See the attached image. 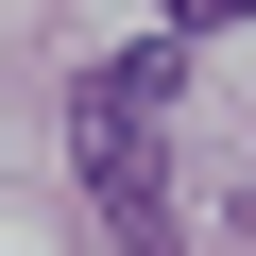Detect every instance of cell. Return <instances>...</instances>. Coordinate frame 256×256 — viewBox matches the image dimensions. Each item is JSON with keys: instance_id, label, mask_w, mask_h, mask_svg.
Wrapping results in <instances>:
<instances>
[{"instance_id": "cell-1", "label": "cell", "mask_w": 256, "mask_h": 256, "mask_svg": "<svg viewBox=\"0 0 256 256\" xmlns=\"http://www.w3.org/2000/svg\"><path fill=\"white\" fill-rule=\"evenodd\" d=\"M68 137H86V205L120 222V256H171V52H102Z\"/></svg>"}, {"instance_id": "cell-2", "label": "cell", "mask_w": 256, "mask_h": 256, "mask_svg": "<svg viewBox=\"0 0 256 256\" xmlns=\"http://www.w3.org/2000/svg\"><path fill=\"white\" fill-rule=\"evenodd\" d=\"M222 18H256V0H171V34H222Z\"/></svg>"}]
</instances>
